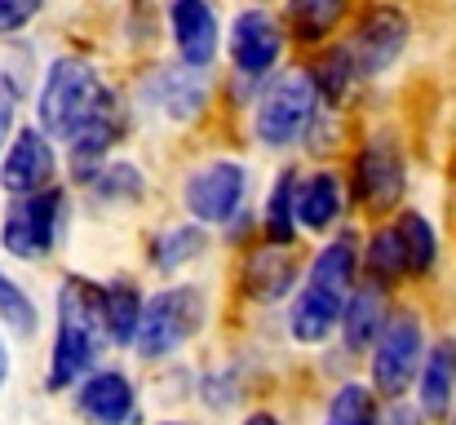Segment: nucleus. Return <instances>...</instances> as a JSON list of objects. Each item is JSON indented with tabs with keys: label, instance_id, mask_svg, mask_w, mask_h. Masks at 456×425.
Returning <instances> with one entry per match:
<instances>
[{
	"label": "nucleus",
	"instance_id": "nucleus-11",
	"mask_svg": "<svg viewBox=\"0 0 456 425\" xmlns=\"http://www.w3.org/2000/svg\"><path fill=\"white\" fill-rule=\"evenodd\" d=\"M280 58H284V22L262 4L235 13V22H231V62L240 67V76L257 80Z\"/></svg>",
	"mask_w": 456,
	"mask_h": 425
},
{
	"label": "nucleus",
	"instance_id": "nucleus-33",
	"mask_svg": "<svg viewBox=\"0 0 456 425\" xmlns=\"http://www.w3.org/2000/svg\"><path fill=\"white\" fill-rule=\"evenodd\" d=\"M9 381V350H4V337H0V386Z\"/></svg>",
	"mask_w": 456,
	"mask_h": 425
},
{
	"label": "nucleus",
	"instance_id": "nucleus-26",
	"mask_svg": "<svg viewBox=\"0 0 456 425\" xmlns=\"http://www.w3.org/2000/svg\"><path fill=\"white\" fill-rule=\"evenodd\" d=\"M377 399H372V386H359V381H346L332 404H328V425H377Z\"/></svg>",
	"mask_w": 456,
	"mask_h": 425
},
{
	"label": "nucleus",
	"instance_id": "nucleus-13",
	"mask_svg": "<svg viewBox=\"0 0 456 425\" xmlns=\"http://www.w3.org/2000/svg\"><path fill=\"white\" fill-rule=\"evenodd\" d=\"M76 413L89 425H129L138 417L134 381L116 368H98L76 386Z\"/></svg>",
	"mask_w": 456,
	"mask_h": 425
},
{
	"label": "nucleus",
	"instance_id": "nucleus-1",
	"mask_svg": "<svg viewBox=\"0 0 456 425\" xmlns=\"http://www.w3.org/2000/svg\"><path fill=\"white\" fill-rule=\"evenodd\" d=\"M40 129L49 138L67 142L71 159H94L111 142L116 120V89L80 58H58L45 71L40 98H36Z\"/></svg>",
	"mask_w": 456,
	"mask_h": 425
},
{
	"label": "nucleus",
	"instance_id": "nucleus-15",
	"mask_svg": "<svg viewBox=\"0 0 456 425\" xmlns=\"http://www.w3.org/2000/svg\"><path fill=\"white\" fill-rule=\"evenodd\" d=\"M341 315H346V297H332L323 288L302 283L297 297H293V306H289V332L302 346H323L341 328Z\"/></svg>",
	"mask_w": 456,
	"mask_h": 425
},
{
	"label": "nucleus",
	"instance_id": "nucleus-31",
	"mask_svg": "<svg viewBox=\"0 0 456 425\" xmlns=\"http://www.w3.org/2000/svg\"><path fill=\"white\" fill-rule=\"evenodd\" d=\"M9 129H13V94L0 89V159H4V138H9Z\"/></svg>",
	"mask_w": 456,
	"mask_h": 425
},
{
	"label": "nucleus",
	"instance_id": "nucleus-7",
	"mask_svg": "<svg viewBox=\"0 0 456 425\" xmlns=\"http://www.w3.org/2000/svg\"><path fill=\"white\" fill-rule=\"evenodd\" d=\"M58 231H62V191L49 186V191L27 195V200H13V204L4 208L0 244H4V253L18 257V262H40V257L53 253Z\"/></svg>",
	"mask_w": 456,
	"mask_h": 425
},
{
	"label": "nucleus",
	"instance_id": "nucleus-21",
	"mask_svg": "<svg viewBox=\"0 0 456 425\" xmlns=\"http://www.w3.org/2000/svg\"><path fill=\"white\" fill-rule=\"evenodd\" d=\"M350 0H289L284 4V27L297 45H323L341 18H346Z\"/></svg>",
	"mask_w": 456,
	"mask_h": 425
},
{
	"label": "nucleus",
	"instance_id": "nucleus-18",
	"mask_svg": "<svg viewBox=\"0 0 456 425\" xmlns=\"http://www.w3.org/2000/svg\"><path fill=\"white\" fill-rule=\"evenodd\" d=\"M346 213V186H341V173L332 168H319L310 173L302 186H297V222L305 231H328L337 226Z\"/></svg>",
	"mask_w": 456,
	"mask_h": 425
},
{
	"label": "nucleus",
	"instance_id": "nucleus-24",
	"mask_svg": "<svg viewBox=\"0 0 456 425\" xmlns=\"http://www.w3.org/2000/svg\"><path fill=\"white\" fill-rule=\"evenodd\" d=\"M297 173H280L275 186H271V200H266V240L271 244H289L297 240Z\"/></svg>",
	"mask_w": 456,
	"mask_h": 425
},
{
	"label": "nucleus",
	"instance_id": "nucleus-3",
	"mask_svg": "<svg viewBox=\"0 0 456 425\" xmlns=\"http://www.w3.org/2000/svg\"><path fill=\"white\" fill-rule=\"evenodd\" d=\"M319 111V89L314 76L305 67H289L284 76H275L266 85V94L257 98V116H253V134L262 146L284 151L293 142L305 138V129L314 125Z\"/></svg>",
	"mask_w": 456,
	"mask_h": 425
},
{
	"label": "nucleus",
	"instance_id": "nucleus-14",
	"mask_svg": "<svg viewBox=\"0 0 456 425\" xmlns=\"http://www.w3.org/2000/svg\"><path fill=\"white\" fill-rule=\"evenodd\" d=\"M244 292L253 301H280L297 283V253L289 244H266L244 257Z\"/></svg>",
	"mask_w": 456,
	"mask_h": 425
},
{
	"label": "nucleus",
	"instance_id": "nucleus-30",
	"mask_svg": "<svg viewBox=\"0 0 456 425\" xmlns=\"http://www.w3.org/2000/svg\"><path fill=\"white\" fill-rule=\"evenodd\" d=\"M377 425H426V413L421 408H408V404H390V413Z\"/></svg>",
	"mask_w": 456,
	"mask_h": 425
},
{
	"label": "nucleus",
	"instance_id": "nucleus-8",
	"mask_svg": "<svg viewBox=\"0 0 456 425\" xmlns=\"http://www.w3.org/2000/svg\"><path fill=\"white\" fill-rule=\"evenodd\" d=\"M408 36H412V22H408L403 9H395V4L363 9L354 31H350V53H354L359 76H386L403 58Z\"/></svg>",
	"mask_w": 456,
	"mask_h": 425
},
{
	"label": "nucleus",
	"instance_id": "nucleus-29",
	"mask_svg": "<svg viewBox=\"0 0 456 425\" xmlns=\"http://www.w3.org/2000/svg\"><path fill=\"white\" fill-rule=\"evenodd\" d=\"M40 9H45V0H0V36L22 31Z\"/></svg>",
	"mask_w": 456,
	"mask_h": 425
},
{
	"label": "nucleus",
	"instance_id": "nucleus-6",
	"mask_svg": "<svg viewBox=\"0 0 456 425\" xmlns=\"http://www.w3.org/2000/svg\"><path fill=\"white\" fill-rule=\"evenodd\" d=\"M403 186H408V164H403L399 138L395 134H372L354 151V164H350L354 204H363L372 217L395 213V204L403 200Z\"/></svg>",
	"mask_w": 456,
	"mask_h": 425
},
{
	"label": "nucleus",
	"instance_id": "nucleus-17",
	"mask_svg": "<svg viewBox=\"0 0 456 425\" xmlns=\"http://www.w3.org/2000/svg\"><path fill=\"white\" fill-rule=\"evenodd\" d=\"M142 292L129 280L98 283V315H102V332L111 346H134L138 341V323H142Z\"/></svg>",
	"mask_w": 456,
	"mask_h": 425
},
{
	"label": "nucleus",
	"instance_id": "nucleus-23",
	"mask_svg": "<svg viewBox=\"0 0 456 425\" xmlns=\"http://www.w3.org/2000/svg\"><path fill=\"white\" fill-rule=\"evenodd\" d=\"M363 275L372 288H395V280L408 275V257H403V244L395 235V222L390 226H377L368 235V249H363Z\"/></svg>",
	"mask_w": 456,
	"mask_h": 425
},
{
	"label": "nucleus",
	"instance_id": "nucleus-12",
	"mask_svg": "<svg viewBox=\"0 0 456 425\" xmlns=\"http://www.w3.org/2000/svg\"><path fill=\"white\" fill-rule=\"evenodd\" d=\"M168 36H173V49L186 67H195V71L213 67L217 45H222V27H217V13L208 0H173L168 4Z\"/></svg>",
	"mask_w": 456,
	"mask_h": 425
},
{
	"label": "nucleus",
	"instance_id": "nucleus-4",
	"mask_svg": "<svg viewBox=\"0 0 456 425\" xmlns=\"http://www.w3.org/2000/svg\"><path fill=\"white\" fill-rule=\"evenodd\" d=\"M208 319V301L195 283H182V288H164L147 297L142 306V323H138V355L142 359H164L173 355L177 346H186Z\"/></svg>",
	"mask_w": 456,
	"mask_h": 425
},
{
	"label": "nucleus",
	"instance_id": "nucleus-16",
	"mask_svg": "<svg viewBox=\"0 0 456 425\" xmlns=\"http://www.w3.org/2000/svg\"><path fill=\"white\" fill-rule=\"evenodd\" d=\"M421 413L426 421H444L456 399V337H439L421 364Z\"/></svg>",
	"mask_w": 456,
	"mask_h": 425
},
{
	"label": "nucleus",
	"instance_id": "nucleus-20",
	"mask_svg": "<svg viewBox=\"0 0 456 425\" xmlns=\"http://www.w3.org/2000/svg\"><path fill=\"white\" fill-rule=\"evenodd\" d=\"M354 280H359V249H354L350 235L323 244V249L314 253L310 271H305V283H310V288H323V292L346 297V301H350V292H354Z\"/></svg>",
	"mask_w": 456,
	"mask_h": 425
},
{
	"label": "nucleus",
	"instance_id": "nucleus-25",
	"mask_svg": "<svg viewBox=\"0 0 456 425\" xmlns=\"http://www.w3.org/2000/svg\"><path fill=\"white\" fill-rule=\"evenodd\" d=\"M310 76H314V89H319L323 102H341V98L354 89V80H359V67H354L350 45H332V49H323V58H319V67H314Z\"/></svg>",
	"mask_w": 456,
	"mask_h": 425
},
{
	"label": "nucleus",
	"instance_id": "nucleus-28",
	"mask_svg": "<svg viewBox=\"0 0 456 425\" xmlns=\"http://www.w3.org/2000/svg\"><path fill=\"white\" fill-rule=\"evenodd\" d=\"M0 319H4L13 332H22V337L36 328V306H31V297L9 280L4 271H0Z\"/></svg>",
	"mask_w": 456,
	"mask_h": 425
},
{
	"label": "nucleus",
	"instance_id": "nucleus-19",
	"mask_svg": "<svg viewBox=\"0 0 456 425\" xmlns=\"http://www.w3.org/2000/svg\"><path fill=\"white\" fill-rule=\"evenodd\" d=\"M386 319H390V310H386V292H381V288H372V283L354 288V292H350V301H346V315H341L346 350H350V355H363L368 346H377V337H381Z\"/></svg>",
	"mask_w": 456,
	"mask_h": 425
},
{
	"label": "nucleus",
	"instance_id": "nucleus-22",
	"mask_svg": "<svg viewBox=\"0 0 456 425\" xmlns=\"http://www.w3.org/2000/svg\"><path fill=\"white\" fill-rule=\"evenodd\" d=\"M395 235L403 244V257H408V275H430L435 262H439V235L430 226V217H421L417 208H403L395 217Z\"/></svg>",
	"mask_w": 456,
	"mask_h": 425
},
{
	"label": "nucleus",
	"instance_id": "nucleus-27",
	"mask_svg": "<svg viewBox=\"0 0 456 425\" xmlns=\"http://www.w3.org/2000/svg\"><path fill=\"white\" fill-rule=\"evenodd\" d=\"M200 249H204V235H200L195 226H177V231L159 235V244H155V266H159V271H173V266L200 257Z\"/></svg>",
	"mask_w": 456,
	"mask_h": 425
},
{
	"label": "nucleus",
	"instance_id": "nucleus-5",
	"mask_svg": "<svg viewBox=\"0 0 456 425\" xmlns=\"http://www.w3.org/2000/svg\"><path fill=\"white\" fill-rule=\"evenodd\" d=\"M426 364V328L417 310H390L377 346H372V390L399 404Z\"/></svg>",
	"mask_w": 456,
	"mask_h": 425
},
{
	"label": "nucleus",
	"instance_id": "nucleus-34",
	"mask_svg": "<svg viewBox=\"0 0 456 425\" xmlns=\"http://www.w3.org/2000/svg\"><path fill=\"white\" fill-rule=\"evenodd\" d=\"M159 425H186V421H159Z\"/></svg>",
	"mask_w": 456,
	"mask_h": 425
},
{
	"label": "nucleus",
	"instance_id": "nucleus-10",
	"mask_svg": "<svg viewBox=\"0 0 456 425\" xmlns=\"http://www.w3.org/2000/svg\"><path fill=\"white\" fill-rule=\"evenodd\" d=\"M58 177V155H53V142L40 125L31 129H18L4 159H0V186L13 195V200H27V195H40L49 191Z\"/></svg>",
	"mask_w": 456,
	"mask_h": 425
},
{
	"label": "nucleus",
	"instance_id": "nucleus-2",
	"mask_svg": "<svg viewBox=\"0 0 456 425\" xmlns=\"http://www.w3.org/2000/svg\"><path fill=\"white\" fill-rule=\"evenodd\" d=\"M102 315H98V283L62 280L58 288V337H53V364H49V390L76 386L102 350Z\"/></svg>",
	"mask_w": 456,
	"mask_h": 425
},
{
	"label": "nucleus",
	"instance_id": "nucleus-32",
	"mask_svg": "<svg viewBox=\"0 0 456 425\" xmlns=\"http://www.w3.org/2000/svg\"><path fill=\"white\" fill-rule=\"evenodd\" d=\"M244 425H280L275 413H253V417H244Z\"/></svg>",
	"mask_w": 456,
	"mask_h": 425
},
{
	"label": "nucleus",
	"instance_id": "nucleus-35",
	"mask_svg": "<svg viewBox=\"0 0 456 425\" xmlns=\"http://www.w3.org/2000/svg\"><path fill=\"white\" fill-rule=\"evenodd\" d=\"M452 425H456V417H452Z\"/></svg>",
	"mask_w": 456,
	"mask_h": 425
},
{
	"label": "nucleus",
	"instance_id": "nucleus-9",
	"mask_svg": "<svg viewBox=\"0 0 456 425\" xmlns=\"http://www.w3.org/2000/svg\"><path fill=\"white\" fill-rule=\"evenodd\" d=\"M244 186H248L244 164L213 159V164H204V168L191 173V182H186V213L195 222H204V226H222L244 204Z\"/></svg>",
	"mask_w": 456,
	"mask_h": 425
}]
</instances>
